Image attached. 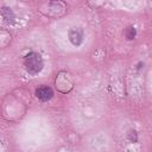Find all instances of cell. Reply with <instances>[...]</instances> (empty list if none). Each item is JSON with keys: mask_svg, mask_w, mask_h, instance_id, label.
<instances>
[{"mask_svg": "<svg viewBox=\"0 0 152 152\" xmlns=\"http://www.w3.org/2000/svg\"><path fill=\"white\" fill-rule=\"evenodd\" d=\"M24 66L27 70V72L36 75L42 71L43 69V59L39 53L37 52H30L24 58Z\"/></svg>", "mask_w": 152, "mask_h": 152, "instance_id": "obj_1", "label": "cell"}, {"mask_svg": "<svg viewBox=\"0 0 152 152\" xmlns=\"http://www.w3.org/2000/svg\"><path fill=\"white\" fill-rule=\"evenodd\" d=\"M68 37H69V40H70V43L72 45L80 46L82 44V42H83V31L80 27H71L69 30Z\"/></svg>", "mask_w": 152, "mask_h": 152, "instance_id": "obj_2", "label": "cell"}, {"mask_svg": "<svg viewBox=\"0 0 152 152\" xmlns=\"http://www.w3.org/2000/svg\"><path fill=\"white\" fill-rule=\"evenodd\" d=\"M36 96L40 101H49L53 96V91L48 86H40V87H38L36 89Z\"/></svg>", "mask_w": 152, "mask_h": 152, "instance_id": "obj_3", "label": "cell"}, {"mask_svg": "<svg viewBox=\"0 0 152 152\" xmlns=\"http://www.w3.org/2000/svg\"><path fill=\"white\" fill-rule=\"evenodd\" d=\"M1 15H2V18L5 19V21H6L7 24H13V23H14V14H13V12H12L11 8H8V7H2V10H1Z\"/></svg>", "mask_w": 152, "mask_h": 152, "instance_id": "obj_4", "label": "cell"}, {"mask_svg": "<svg viewBox=\"0 0 152 152\" xmlns=\"http://www.w3.org/2000/svg\"><path fill=\"white\" fill-rule=\"evenodd\" d=\"M135 36H137V31H135V28L133 26L126 27V30H125V37H126V39L132 40V39L135 38Z\"/></svg>", "mask_w": 152, "mask_h": 152, "instance_id": "obj_5", "label": "cell"}, {"mask_svg": "<svg viewBox=\"0 0 152 152\" xmlns=\"http://www.w3.org/2000/svg\"><path fill=\"white\" fill-rule=\"evenodd\" d=\"M128 138H129L131 141L135 142V141H137V132H135V131H129V133H128Z\"/></svg>", "mask_w": 152, "mask_h": 152, "instance_id": "obj_6", "label": "cell"}]
</instances>
